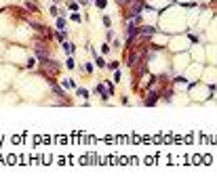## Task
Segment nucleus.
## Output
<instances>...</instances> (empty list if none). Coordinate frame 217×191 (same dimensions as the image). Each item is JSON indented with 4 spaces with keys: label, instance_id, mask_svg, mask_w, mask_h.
<instances>
[{
    "label": "nucleus",
    "instance_id": "nucleus-1",
    "mask_svg": "<svg viewBox=\"0 0 217 191\" xmlns=\"http://www.w3.org/2000/svg\"><path fill=\"white\" fill-rule=\"evenodd\" d=\"M127 17H137L139 13H141V7H143V2L141 0H129L127 2Z\"/></svg>",
    "mask_w": 217,
    "mask_h": 191
},
{
    "label": "nucleus",
    "instance_id": "nucleus-2",
    "mask_svg": "<svg viewBox=\"0 0 217 191\" xmlns=\"http://www.w3.org/2000/svg\"><path fill=\"white\" fill-rule=\"evenodd\" d=\"M40 65H42V70H46L48 74H57V70H59V65L53 63L48 57H46V59H40Z\"/></svg>",
    "mask_w": 217,
    "mask_h": 191
},
{
    "label": "nucleus",
    "instance_id": "nucleus-3",
    "mask_svg": "<svg viewBox=\"0 0 217 191\" xmlns=\"http://www.w3.org/2000/svg\"><path fill=\"white\" fill-rule=\"evenodd\" d=\"M63 28H66V21H63V19H57V30H63Z\"/></svg>",
    "mask_w": 217,
    "mask_h": 191
},
{
    "label": "nucleus",
    "instance_id": "nucleus-4",
    "mask_svg": "<svg viewBox=\"0 0 217 191\" xmlns=\"http://www.w3.org/2000/svg\"><path fill=\"white\" fill-rule=\"evenodd\" d=\"M97 7H99V9H104V7H106V0H97Z\"/></svg>",
    "mask_w": 217,
    "mask_h": 191
},
{
    "label": "nucleus",
    "instance_id": "nucleus-5",
    "mask_svg": "<svg viewBox=\"0 0 217 191\" xmlns=\"http://www.w3.org/2000/svg\"><path fill=\"white\" fill-rule=\"evenodd\" d=\"M118 2H120V4H124V2H129V0H118Z\"/></svg>",
    "mask_w": 217,
    "mask_h": 191
}]
</instances>
